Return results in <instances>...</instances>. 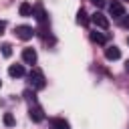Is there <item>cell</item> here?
<instances>
[{
  "label": "cell",
  "instance_id": "obj_1",
  "mask_svg": "<svg viewBox=\"0 0 129 129\" xmlns=\"http://www.w3.org/2000/svg\"><path fill=\"white\" fill-rule=\"evenodd\" d=\"M28 83H30L32 91H42L46 87V79H44V75H42L40 69H32L28 73Z\"/></svg>",
  "mask_w": 129,
  "mask_h": 129
},
{
  "label": "cell",
  "instance_id": "obj_11",
  "mask_svg": "<svg viewBox=\"0 0 129 129\" xmlns=\"http://www.w3.org/2000/svg\"><path fill=\"white\" fill-rule=\"evenodd\" d=\"M89 22H91V16L87 14V10H85V8H79V12H77V24L87 26Z\"/></svg>",
  "mask_w": 129,
  "mask_h": 129
},
{
  "label": "cell",
  "instance_id": "obj_6",
  "mask_svg": "<svg viewBox=\"0 0 129 129\" xmlns=\"http://www.w3.org/2000/svg\"><path fill=\"white\" fill-rule=\"evenodd\" d=\"M91 22L95 24V26H99V28H109V20H107V16L103 14V12H95L93 16H91Z\"/></svg>",
  "mask_w": 129,
  "mask_h": 129
},
{
  "label": "cell",
  "instance_id": "obj_4",
  "mask_svg": "<svg viewBox=\"0 0 129 129\" xmlns=\"http://www.w3.org/2000/svg\"><path fill=\"white\" fill-rule=\"evenodd\" d=\"M109 14L113 18H123L125 16V6L119 0H113V2H109Z\"/></svg>",
  "mask_w": 129,
  "mask_h": 129
},
{
  "label": "cell",
  "instance_id": "obj_20",
  "mask_svg": "<svg viewBox=\"0 0 129 129\" xmlns=\"http://www.w3.org/2000/svg\"><path fill=\"white\" fill-rule=\"evenodd\" d=\"M125 69H127V73H129V60H127V64H125Z\"/></svg>",
  "mask_w": 129,
  "mask_h": 129
},
{
  "label": "cell",
  "instance_id": "obj_22",
  "mask_svg": "<svg viewBox=\"0 0 129 129\" xmlns=\"http://www.w3.org/2000/svg\"><path fill=\"white\" fill-rule=\"evenodd\" d=\"M0 85H2V83H0Z\"/></svg>",
  "mask_w": 129,
  "mask_h": 129
},
{
  "label": "cell",
  "instance_id": "obj_19",
  "mask_svg": "<svg viewBox=\"0 0 129 129\" xmlns=\"http://www.w3.org/2000/svg\"><path fill=\"white\" fill-rule=\"evenodd\" d=\"M4 30H6V22H4V20H0V34H2Z\"/></svg>",
  "mask_w": 129,
  "mask_h": 129
},
{
  "label": "cell",
  "instance_id": "obj_15",
  "mask_svg": "<svg viewBox=\"0 0 129 129\" xmlns=\"http://www.w3.org/2000/svg\"><path fill=\"white\" fill-rule=\"evenodd\" d=\"M2 119H4V125H6V127H12V125L16 123V121H14V115H12V113H4V117H2Z\"/></svg>",
  "mask_w": 129,
  "mask_h": 129
},
{
  "label": "cell",
  "instance_id": "obj_17",
  "mask_svg": "<svg viewBox=\"0 0 129 129\" xmlns=\"http://www.w3.org/2000/svg\"><path fill=\"white\" fill-rule=\"evenodd\" d=\"M91 2H93V4H95V6H99V8H101V6H105V4H107V0H91Z\"/></svg>",
  "mask_w": 129,
  "mask_h": 129
},
{
  "label": "cell",
  "instance_id": "obj_13",
  "mask_svg": "<svg viewBox=\"0 0 129 129\" xmlns=\"http://www.w3.org/2000/svg\"><path fill=\"white\" fill-rule=\"evenodd\" d=\"M32 10H34V6H32L30 2H22V4L18 6L20 16H32Z\"/></svg>",
  "mask_w": 129,
  "mask_h": 129
},
{
  "label": "cell",
  "instance_id": "obj_2",
  "mask_svg": "<svg viewBox=\"0 0 129 129\" xmlns=\"http://www.w3.org/2000/svg\"><path fill=\"white\" fill-rule=\"evenodd\" d=\"M32 16H34V18H36V22L40 24V28H46V22H48V14H46V10H44V6H42L40 2H36V4H34Z\"/></svg>",
  "mask_w": 129,
  "mask_h": 129
},
{
  "label": "cell",
  "instance_id": "obj_14",
  "mask_svg": "<svg viewBox=\"0 0 129 129\" xmlns=\"http://www.w3.org/2000/svg\"><path fill=\"white\" fill-rule=\"evenodd\" d=\"M0 48H2V54H4L6 58H8V56H12V44H10V42H2V46H0Z\"/></svg>",
  "mask_w": 129,
  "mask_h": 129
},
{
  "label": "cell",
  "instance_id": "obj_5",
  "mask_svg": "<svg viewBox=\"0 0 129 129\" xmlns=\"http://www.w3.org/2000/svg\"><path fill=\"white\" fill-rule=\"evenodd\" d=\"M28 117H30L34 123H40V121L44 119V111H42V107H40V105H30V109H28Z\"/></svg>",
  "mask_w": 129,
  "mask_h": 129
},
{
  "label": "cell",
  "instance_id": "obj_21",
  "mask_svg": "<svg viewBox=\"0 0 129 129\" xmlns=\"http://www.w3.org/2000/svg\"><path fill=\"white\" fill-rule=\"evenodd\" d=\"M127 44H129V38H127Z\"/></svg>",
  "mask_w": 129,
  "mask_h": 129
},
{
  "label": "cell",
  "instance_id": "obj_18",
  "mask_svg": "<svg viewBox=\"0 0 129 129\" xmlns=\"http://www.w3.org/2000/svg\"><path fill=\"white\" fill-rule=\"evenodd\" d=\"M121 24H123L125 28H129V18H125V16H123V18H121Z\"/></svg>",
  "mask_w": 129,
  "mask_h": 129
},
{
  "label": "cell",
  "instance_id": "obj_8",
  "mask_svg": "<svg viewBox=\"0 0 129 129\" xmlns=\"http://www.w3.org/2000/svg\"><path fill=\"white\" fill-rule=\"evenodd\" d=\"M105 58H107V60H117V58H121V50H119L115 44H111V46L105 48Z\"/></svg>",
  "mask_w": 129,
  "mask_h": 129
},
{
  "label": "cell",
  "instance_id": "obj_10",
  "mask_svg": "<svg viewBox=\"0 0 129 129\" xmlns=\"http://www.w3.org/2000/svg\"><path fill=\"white\" fill-rule=\"evenodd\" d=\"M8 75L12 79H20V77H24V67L22 64H10L8 67Z\"/></svg>",
  "mask_w": 129,
  "mask_h": 129
},
{
  "label": "cell",
  "instance_id": "obj_16",
  "mask_svg": "<svg viewBox=\"0 0 129 129\" xmlns=\"http://www.w3.org/2000/svg\"><path fill=\"white\" fill-rule=\"evenodd\" d=\"M24 97H26V101L30 103V105H36V99H34V91L30 93V91H24Z\"/></svg>",
  "mask_w": 129,
  "mask_h": 129
},
{
  "label": "cell",
  "instance_id": "obj_7",
  "mask_svg": "<svg viewBox=\"0 0 129 129\" xmlns=\"http://www.w3.org/2000/svg\"><path fill=\"white\" fill-rule=\"evenodd\" d=\"M50 129H71V125L64 117H52L50 119Z\"/></svg>",
  "mask_w": 129,
  "mask_h": 129
},
{
  "label": "cell",
  "instance_id": "obj_9",
  "mask_svg": "<svg viewBox=\"0 0 129 129\" xmlns=\"http://www.w3.org/2000/svg\"><path fill=\"white\" fill-rule=\"evenodd\" d=\"M22 60L26 64H34L36 62V50L34 48H24L22 50Z\"/></svg>",
  "mask_w": 129,
  "mask_h": 129
},
{
  "label": "cell",
  "instance_id": "obj_3",
  "mask_svg": "<svg viewBox=\"0 0 129 129\" xmlns=\"http://www.w3.org/2000/svg\"><path fill=\"white\" fill-rule=\"evenodd\" d=\"M14 34H16L20 40H30V38L36 34V30H34L32 26H28V24H20V26L14 28Z\"/></svg>",
  "mask_w": 129,
  "mask_h": 129
},
{
  "label": "cell",
  "instance_id": "obj_12",
  "mask_svg": "<svg viewBox=\"0 0 129 129\" xmlns=\"http://www.w3.org/2000/svg\"><path fill=\"white\" fill-rule=\"evenodd\" d=\"M89 38H91L95 44H105V42H107V36L101 34V32H97V30H91V32H89Z\"/></svg>",
  "mask_w": 129,
  "mask_h": 129
}]
</instances>
